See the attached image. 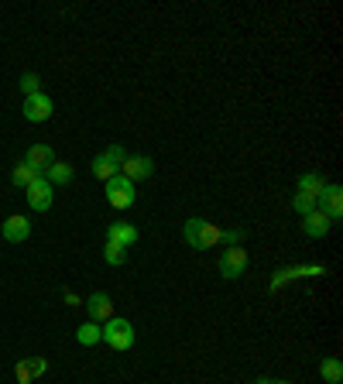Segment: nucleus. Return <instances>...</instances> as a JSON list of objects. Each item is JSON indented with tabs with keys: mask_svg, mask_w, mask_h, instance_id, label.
Listing matches in <instances>:
<instances>
[{
	"mask_svg": "<svg viewBox=\"0 0 343 384\" xmlns=\"http://www.w3.org/2000/svg\"><path fill=\"white\" fill-rule=\"evenodd\" d=\"M186 244L196 250H206V247H216L220 244V227H213V223H206V220H199V216H192V220H186Z\"/></svg>",
	"mask_w": 343,
	"mask_h": 384,
	"instance_id": "1",
	"label": "nucleus"
},
{
	"mask_svg": "<svg viewBox=\"0 0 343 384\" xmlns=\"http://www.w3.org/2000/svg\"><path fill=\"white\" fill-rule=\"evenodd\" d=\"M103 343L110 346V350H117V353L131 350L134 346V326L127 323V319H120V316L107 319V323H103Z\"/></svg>",
	"mask_w": 343,
	"mask_h": 384,
	"instance_id": "2",
	"label": "nucleus"
},
{
	"mask_svg": "<svg viewBox=\"0 0 343 384\" xmlns=\"http://www.w3.org/2000/svg\"><path fill=\"white\" fill-rule=\"evenodd\" d=\"M107 186V203L114 206V210H127L134 206V199H137V192H134V182L131 178H124V175H114L110 182H103Z\"/></svg>",
	"mask_w": 343,
	"mask_h": 384,
	"instance_id": "3",
	"label": "nucleus"
},
{
	"mask_svg": "<svg viewBox=\"0 0 343 384\" xmlns=\"http://www.w3.org/2000/svg\"><path fill=\"white\" fill-rule=\"evenodd\" d=\"M250 257L244 247H227L223 254H220V274L227 278V282H233V278H241L244 271H248Z\"/></svg>",
	"mask_w": 343,
	"mask_h": 384,
	"instance_id": "4",
	"label": "nucleus"
},
{
	"mask_svg": "<svg viewBox=\"0 0 343 384\" xmlns=\"http://www.w3.org/2000/svg\"><path fill=\"white\" fill-rule=\"evenodd\" d=\"M21 114H24V120H31V124H45L48 117L56 114V103L48 100V93H35V96L24 100Z\"/></svg>",
	"mask_w": 343,
	"mask_h": 384,
	"instance_id": "5",
	"label": "nucleus"
},
{
	"mask_svg": "<svg viewBox=\"0 0 343 384\" xmlns=\"http://www.w3.org/2000/svg\"><path fill=\"white\" fill-rule=\"evenodd\" d=\"M28 206L35 213H48L52 210V203H56V192H52V186H48V178L41 175V178H35L31 186H28Z\"/></svg>",
	"mask_w": 343,
	"mask_h": 384,
	"instance_id": "6",
	"label": "nucleus"
},
{
	"mask_svg": "<svg viewBox=\"0 0 343 384\" xmlns=\"http://www.w3.org/2000/svg\"><path fill=\"white\" fill-rule=\"evenodd\" d=\"M120 175L131 178V182H144V178H152L154 175V161L148 158V154H127L124 165H120Z\"/></svg>",
	"mask_w": 343,
	"mask_h": 384,
	"instance_id": "7",
	"label": "nucleus"
},
{
	"mask_svg": "<svg viewBox=\"0 0 343 384\" xmlns=\"http://www.w3.org/2000/svg\"><path fill=\"white\" fill-rule=\"evenodd\" d=\"M83 306H86L90 323H100V326H103L107 319H114V299H110L107 292H93V295H90Z\"/></svg>",
	"mask_w": 343,
	"mask_h": 384,
	"instance_id": "8",
	"label": "nucleus"
},
{
	"mask_svg": "<svg viewBox=\"0 0 343 384\" xmlns=\"http://www.w3.org/2000/svg\"><path fill=\"white\" fill-rule=\"evenodd\" d=\"M316 210H323L326 216L337 223L343 216V189L340 186H329V182H326V189L320 192V199H316Z\"/></svg>",
	"mask_w": 343,
	"mask_h": 384,
	"instance_id": "9",
	"label": "nucleus"
},
{
	"mask_svg": "<svg viewBox=\"0 0 343 384\" xmlns=\"http://www.w3.org/2000/svg\"><path fill=\"white\" fill-rule=\"evenodd\" d=\"M0 233H4V240H7V244H24V240L31 237V220H28V216H21V213H14V216H7V220H4Z\"/></svg>",
	"mask_w": 343,
	"mask_h": 384,
	"instance_id": "10",
	"label": "nucleus"
},
{
	"mask_svg": "<svg viewBox=\"0 0 343 384\" xmlns=\"http://www.w3.org/2000/svg\"><path fill=\"white\" fill-rule=\"evenodd\" d=\"M48 374V361L45 357H24V361H18V367H14V378H18L21 384H31L35 378H45Z\"/></svg>",
	"mask_w": 343,
	"mask_h": 384,
	"instance_id": "11",
	"label": "nucleus"
},
{
	"mask_svg": "<svg viewBox=\"0 0 343 384\" xmlns=\"http://www.w3.org/2000/svg\"><path fill=\"white\" fill-rule=\"evenodd\" d=\"M24 161H28L38 175H45L52 165H56V151H52V144H31L28 154H24Z\"/></svg>",
	"mask_w": 343,
	"mask_h": 384,
	"instance_id": "12",
	"label": "nucleus"
},
{
	"mask_svg": "<svg viewBox=\"0 0 343 384\" xmlns=\"http://www.w3.org/2000/svg\"><path fill=\"white\" fill-rule=\"evenodd\" d=\"M329 227H333V220H329V216H326L323 210H312V213H305V220H302V230L309 233V237H316V240H320V237H326V233H329Z\"/></svg>",
	"mask_w": 343,
	"mask_h": 384,
	"instance_id": "13",
	"label": "nucleus"
},
{
	"mask_svg": "<svg viewBox=\"0 0 343 384\" xmlns=\"http://www.w3.org/2000/svg\"><path fill=\"white\" fill-rule=\"evenodd\" d=\"M137 237H141L137 227H131V223H120V220L107 227V240H114V244H120V247H134V244H137Z\"/></svg>",
	"mask_w": 343,
	"mask_h": 384,
	"instance_id": "14",
	"label": "nucleus"
},
{
	"mask_svg": "<svg viewBox=\"0 0 343 384\" xmlns=\"http://www.w3.org/2000/svg\"><path fill=\"white\" fill-rule=\"evenodd\" d=\"M90 169H93V175L100 178V182H110L114 175H120V165H117V161H114V158H110L107 151H100V154H96V158H93V165H90Z\"/></svg>",
	"mask_w": 343,
	"mask_h": 384,
	"instance_id": "15",
	"label": "nucleus"
},
{
	"mask_svg": "<svg viewBox=\"0 0 343 384\" xmlns=\"http://www.w3.org/2000/svg\"><path fill=\"white\" fill-rule=\"evenodd\" d=\"M73 175H76V169H73L69 161H58V158H56V165L45 172V178H48V186L56 189V186H69V182H73Z\"/></svg>",
	"mask_w": 343,
	"mask_h": 384,
	"instance_id": "16",
	"label": "nucleus"
},
{
	"mask_svg": "<svg viewBox=\"0 0 343 384\" xmlns=\"http://www.w3.org/2000/svg\"><path fill=\"white\" fill-rule=\"evenodd\" d=\"M326 189V178L320 172H305L302 178H299V189L295 192H302V196H312V199H320V192Z\"/></svg>",
	"mask_w": 343,
	"mask_h": 384,
	"instance_id": "17",
	"label": "nucleus"
},
{
	"mask_svg": "<svg viewBox=\"0 0 343 384\" xmlns=\"http://www.w3.org/2000/svg\"><path fill=\"white\" fill-rule=\"evenodd\" d=\"M76 343H79V346H96V343H103V326H100V323H83V326L76 329Z\"/></svg>",
	"mask_w": 343,
	"mask_h": 384,
	"instance_id": "18",
	"label": "nucleus"
},
{
	"mask_svg": "<svg viewBox=\"0 0 343 384\" xmlns=\"http://www.w3.org/2000/svg\"><path fill=\"white\" fill-rule=\"evenodd\" d=\"M35 178H41V175L35 172V169H31L28 161H18V165H14V172H11V182H14L18 189H28V186H31Z\"/></svg>",
	"mask_w": 343,
	"mask_h": 384,
	"instance_id": "19",
	"label": "nucleus"
},
{
	"mask_svg": "<svg viewBox=\"0 0 343 384\" xmlns=\"http://www.w3.org/2000/svg\"><path fill=\"white\" fill-rule=\"evenodd\" d=\"M320 374H323L326 384H340V381H343V364H340V357H326L323 364H320Z\"/></svg>",
	"mask_w": 343,
	"mask_h": 384,
	"instance_id": "20",
	"label": "nucleus"
},
{
	"mask_svg": "<svg viewBox=\"0 0 343 384\" xmlns=\"http://www.w3.org/2000/svg\"><path fill=\"white\" fill-rule=\"evenodd\" d=\"M103 261H107L110 268H120V265L127 261V247H120V244H114V240H107V244H103Z\"/></svg>",
	"mask_w": 343,
	"mask_h": 384,
	"instance_id": "21",
	"label": "nucleus"
},
{
	"mask_svg": "<svg viewBox=\"0 0 343 384\" xmlns=\"http://www.w3.org/2000/svg\"><path fill=\"white\" fill-rule=\"evenodd\" d=\"M21 96L28 100V96H35V93H41V76L38 73H21Z\"/></svg>",
	"mask_w": 343,
	"mask_h": 384,
	"instance_id": "22",
	"label": "nucleus"
},
{
	"mask_svg": "<svg viewBox=\"0 0 343 384\" xmlns=\"http://www.w3.org/2000/svg\"><path fill=\"white\" fill-rule=\"evenodd\" d=\"M244 237H248V230L230 227V230H220V244H227V247H241V244H244Z\"/></svg>",
	"mask_w": 343,
	"mask_h": 384,
	"instance_id": "23",
	"label": "nucleus"
},
{
	"mask_svg": "<svg viewBox=\"0 0 343 384\" xmlns=\"http://www.w3.org/2000/svg\"><path fill=\"white\" fill-rule=\"evenodd\" d=\"M292 210L299 213V216H305V213L316 210V199H312V196H302V192H295V196H292Z\"/></svg>",
	"mask_w": 343,
	"mask_h": 384,
	"instance_id": "24",
	"label": "nucleus"
},
{
	"mask_svg": "<svg viewBox=\"0 0 343 384\" xmlns=\"http://www.w3.org/2000/svg\"><path fill=\"white\" fill-rule=\"evenodd\" d=\"M103 151L110 154V158H114L117 165H124V158H127V151H124V148H120V144H110V148H103Z\"/></svg>",
	"mask_w": 343,
	"mask_h": 384,
	"instance_id": "25",
	"label": "nucleus"
},
{
	"mask_svg": "<svg viewBox=\"0 0 343 384\" xmlns=\"http://www.w3.org/2000/svg\"><path fill=\"white\" fill-rule=\"evenodd\" d=\"M62 295H65V306H69V309H76V306H83V299H79L76 292H69V288H65V292H62Z\"/></svg>",
	"mask_w": 343,
	"mask_h": 384,
	"instance_id": "26",
	"label": "nucleus"
},
{
	"mask_svg": "<svg viewBox=\"0 0 343 384\" xmlns=\"http://www.w3.org/2000/svg\"><path fill=\"white\" fill-rule=\"evenodd\" d=\"M271 384H288V381H271Z\"/></svg>",
	"mask_w": 343,
	"mask_h": 384,
	"instance_id": "27",
	"label": "nucleus"
}]
</instances>
